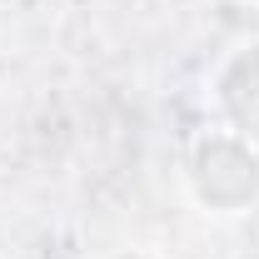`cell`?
<instances>
[{"label":"cell","instance_id":"cell-1","mask_svg":"<svg viewBox=\"0 0 259 259\" xmlns=\"http://www.w3.org/2000/svg\"><path fill=\"white\" fill-rule=\"evenodd\" d=\"M180 185L190 204L209 220H244L259 209V150L220 125H204L190 135Z\"/></svg>","mask_w":259,"mask_h":259},{"label":"cell","instance_id":"cell-2","mask_svg":"<svg viewBox=\"0 0 259 259\" xmlns=\"http://www.w3.org/2000/svg\"><path fill=\"white\" fill-rule=\"evenodd\" d=\"M204 110L209 125L239 135L259 150V35L234 40L204 75Z\"/></svg>","mask_w":259,"mask_h":259},{"label":"cell","instance_id":"cell-3","mask_svg":"<svg viewBox=\"0 0 259 259\" xmlns=\"http://www.w3.org/2000/svg\"><path fill=\"white\" fill-rule=\"evenodd\" d=\"M105 259H164V254L150 249V244H120V249H110Z\"/></svg>","mask_w":259,"mask_h":259},{"label":"cell","instance_id":"cell-4","mask_svg":"<svg viewBox=\"0 0 259 259\" xmlns=\"http://www.w3.org/2000/svg\"><path fill=\"white\" fill-rule=\"evenodd\" d=\"M239 5H254V10H259V0H239Z\"/></svg>","mask_w":259,"mask_h":259}]
</instances>
